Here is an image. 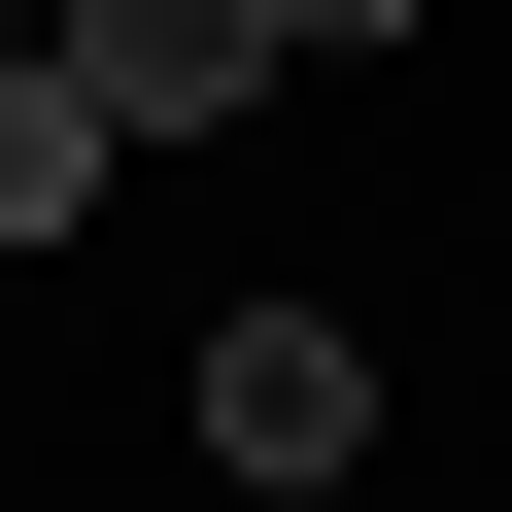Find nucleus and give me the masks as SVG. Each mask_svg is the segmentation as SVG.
I'll use <instances>...</instances> for the list:
<instances>
[{"label":"nucleus","mask_w":512,"mask_h":512,"mask_svg":"<svg viewBox=\"0 0 512 512\" xmlns=\"http://www.w3.org/2000/svg\"><path fill=\"white\" fill-rule=\"evenodd\" d=\"M205 444H239V478H274V512H308V478L376 444V342H342L308 274H274V308H205Z\"/></svg>","instance_id":"f03ea898"},{"label":"nucleus","mask_w":512,"mask_h":512,"mask_svg":"<svg viewBox=\"0 0 512 512\" xmlns=\"http://www.w3.org/2000/svg\"><path fill=\"white\" fill-rule=\"evenodd\" d=\"M103 171H137V137H103V103H69V69H35V35H0V239H69V205H103Z\"/></svg>","instance_id":"7ed1b4c3"},{"label":"nucleus","mask_w":512,"mask_h":512,"mask_svg":"<svg viewBox=\"0 0 512 512\" xmlns=\"http://www.w3.org/2000/svg\"><path fill=\"white\" fill-rule=\"evenodd\" d=\"M35 69H69L103 137H239V103H274V69H308V35H274V0H69V35H35Z\"/></svg>","instance_id":"f257e3e1"},{"label":"nucleus","mask_w":512,"mask_h":512,"mask_svg":"<svg viewBox=\"0 0 512 512\" xmlns=\"http://www.w3.org/2000/svg\"><path fill=\"white\" fill-rule=\"evenodd\" d=\"M274 35H308V69H342V35H410V0H274Z\"/></svg>","instance_id":"20e7f679"}]
</instances>
